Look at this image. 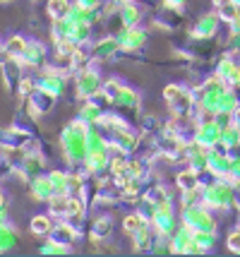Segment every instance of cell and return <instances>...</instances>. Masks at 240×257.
Returning a JSON list of instances; mask_svg holds the SVG:
<instances>
[{"instance_id":"6da1fadb","label":"cell","mask_w":240,"mask_h":257,"mask_svg":"<svg viewBox=\"0 0 240 257\" xmlns=\"http://www.w3.org/2000/svg\"><path fill=\"white\" fill-rule=\"evenodd\" d=\"M101 77L94 72V70H84L80 77H77V91H80V96L84 99H94V96H99L101 94Z\"/></svg>"},{"instance_id":"7a4b0ae2","label":"cell","mask_w":240,"mask_h":257,"mask_svg":"<svg viewBox=\"0 0 240 257\" xmlns=\"http://www.w3.org/2000/svg\"><path fill=\"white\" fill-rule=\"evenodd\" d=\"M53 103H56V96L53 94H48V91L39 89L36 87V91L29 96V103H27V108H29V113L32 115H44V113H48L51 108H53Z\"/></svg>"},{"instance_id":"3957f363","label":"cell","mask_w":240,"mask_h":257,"mask_svg":"<svg viewBox=\"0 0 240 257\" xmlns=\"http://www.w3.org/2000/svg\"><path fill=\"white\" fill-rule=\"evenodd\" d=\"M118 41L123 51H137L139 46L147 44V32L139 27H125L123 34H118Z\"/></svg>"},{"instance_id":"277c9868","label":"cell","mask_w":240,"mask_h":257,"mask_svg":"<svg viewBox=\"0 0 240 257\" xmlns=\"http://www.w3.org/2000/svg\"><path fill=\"white\" fill-rule=\"evenodd\" d=\"M218 20L216 15H202L197 24H194L192 29V36L194 39H199V41H204V39H214L216 36V29H218Z\"/></svg>"},{"instance_id":"5b68a950","label":"cell","mask_w":240,"mask_h":257,"mask_svg":"<svg viewBox=\"0 0 240 257\" xmlns=\"http://www.w3.org/2000/svg\"><path fill=\"white\" fill-rule=\"evenodd\" d=\"M77 238V228L70 224V221H60L58 226H53V231L48 233V240H53L58 245H65L70 247L72 245V240Z\"/></svg>"},{"instance_id":"8992f818","label":"cell","mask_w":240,"mask_h":257,"mask_svg":"<svg viewBox=\"0 0 240 257\" xmlns=\"http://www.w3.org/2000/svg\"><path fill=\"white\" fill-rule=\"evenodd\" d=\"M202 183V173H197L194 168H185L180 171L178 176H175V185H178V190L185 192V190H192Z\"/></svg>"},{"instance_id":"52a82bcc","label":"cell","mask_w":240,"mask_h":257,"mask_svg":"<svg viewBox=\"0 0 240 257\" xmlns=\"http://www.w3.org/2000/svg\"><path fill=\"white\" fill-rule=\"evenodd\" d=\"M44 56H46V48L39 44V41H29V46H27V51H24V56L17 60L20 65H39L41 60H44Z\"/></svg>"},{"instance_id":"ba28073f","label":"cell","mask_w":240,"mask_h":257,"mask_svg":"<svg viewBox=\"0 0 240 257\" xmlns=\"http://www.w3.org/2000/svg\"><path fill=\"white\" fill-rule=\"evenodd\" d=\"M27 46H29V41L24 39V36H20V34H15V36H10L8 41H5V53L12 58V60H20V58L24 56V51H27Z\"/></svg>"},{"instance_id":"9c48e42d","label":"cell","mask_w":240,"mask_h":257,"mask_svg":"<svg viewBox=\"0 0 240 257\" xmlns=\"http://www.w3.org/2000/svg\"><path fill=\"white\" fill-rule=\"evenodd\" d=\"M32 188H34V197L36 200H51L53 195H56V185L51 183V178H44V176H39V178L32 180Z\"/></svg>"},{"instance_id":"30bf717a","label":"cell","mask_w":240,"mask_h":257,"mask_svg":"<svg viewBox=\"0 0 240 257\" xmlns=\"http://www.w3.org/2000/svg\"><path fill=\"white\" fill-rule=\"evenodd\" d=\"M113 231V219L111 216H99L92 226V238L94 240H108Z\"/></svg>"},{"instance_id":"8fae6325","label":"cell","mask_w":240,"mask_h":257,"mask_svg":"<svg viewBox=\"0 0 240 257\" xmlns=\"http://www.w3.org/2000/svg\"><path fill=\"white\" fill-rule=\"evenodd\" d=\"M216 17L221 20V22H226V24L235 22V20L240 17V5L235 3V0H228V3L218 5V8H216Z\"/></svg>"},{"instance_id":"7c38bea8","label":"cell","mask_w":240,"mask_h":257,"mask_svg":"<svg viewBox=\"0 0 240 257\" xmlns=\"http://www.w3.org/2000/svg\"><path fill=\"white\" fill-rule=\"evenodd\" d=\"M115 51H120V41L115 36H108V39H101L99 44L92 48L94 56H101V58H111Z\"/></svg>"},{"instance_id":"4fadbf2b","label":"cell","mask_w":240,"mask_h":257,"mask_svg":"<svg viewBox=\"0 0 240 257\" xmlns=\"http://www.w3.org/2000/svg\"><path fill=\"white\" fill-rule=\"evenodd\" d=\"M147 224H149V219L144 216V214H142V212H132V214H127L125 219H123V231L132 235L135 231H139L142 226H147Z\"/></svg>"},{"instance_id":"5bb4252c","label":"cell","mask_w":240,"mask_h":257,"mask_svg":"<svg viewBox=\"0 0 240 257\" xmlns=\"http://www.w3.org/2000/svg\"><path fill=\"white\" fill-rule=\"evenodd\" d=\"M72 10V3L70 0H48V15L53 20H65Z\"/></svg>"},{"instance_id":"9a60e30c","label":"cell","mask_w":240,"mask_h":257,"mask_svg":"<svg viewBox=\"0 0 240 257\" xmlns=\"http://www.w3.org/2000/svg\"><path fill=\"white\" fill-rule=\"evenodd\" d=\"M120 17H123V24H125V27H137L142 12H139V8L135 3H125V5L120 8Z\"/></svg>"},{"instance_id":"2e32d148","label":"cell","mask_w":240,"mask_h":257,"mask_svg":"<svg viewBox=\"0 0 240 257\" xmlns=\"http://www.w3.org/2000/svg\"><path fill=\"white\" fill-rule=\"evenodd\" d=\"M68 197L70 195H65V192H56L48 200V209H51L53 216H65V212H68Z\"/></svg>"},{"instance_id":"e0dca14e","label":"cell","mask_w":240,"mask_h":257,"mask_svg":"<svg viewBox=\"0 0 240 257\" xmlns=\"http://www.w3.org/2000/svg\"><path fill=\"white\" fill-rule=\"evenodd\" d=\"M118 106H123V108H137L139 106V96L135 89H130V87H123L120 94H118V99H115Z\"/></svg>"},{"instance_id":"ac0fdd59","label":"cell","mask_w":240,"mask_h":257,"mask_svg":"<svg viewBox=\"0 0 240 257\" xmlns=\"http://www.w3.org/2000/svg\"><path fill=\"white\" fill-rule=\"evenodd\" d=\"M29 228H32L36 235H48L51 231H53V221H51V216L36 214L34 219H32V224H29Z\"/></svg>"},{"instance_id":"d6986e66","label":"cell","mask_w":240,"mask_h":257,"mask_svg":"<svg viewBox=\"0 0 240 257\" xmlns=\"http://www.w3.org/2000/svg\"><path fill=\"white\" fill-rule=\"evenodd\" d=\"M123 89V84H120V79H106L101 84V94L99 96H106L108 101H115L118 99V94Z\"/></svg>"},{"instance_id":"ffe728a7","label":"cell","mask_w":240,"mask_h":257,"mask_svg":"<svg viewBox=\"0 0 240 257\" xmlns=\"http://www.w3.org/2000/svg\"><path fill=\"white\" fill-rule=\"evenodd\" d=\"M17 243V233L12 231L10 226L0 224V252H5V250H10L12 245Z\"/></svg>"},{"instance_id":"44dd1931","label":"cell","mask_w":240,"mask_h":257,"mask_svg":"<svg viewBox=\"0 0 240 257\" xmlns=\"http://www.w3.org/2000/svg\"><path fill=\"white\" fill-rule=\"evenodd\" d=\"M36 87H39V84H36L32 77H22V79H20V87H17V89H20V94H22V96H27V99H29V96L36 91Z\"/></svg>"},{"instance_id":"7402d4cb","label":"cell","mask_w":240,"mask_h":257,"mask_svg":"<svg viewBox=\"0 0 240 257\" xmlns=\"http://www.w3.org/2000/svg\"><path fill=\"white\" fill-rule=\"evenodd\" d=\"M226 245H228L230 252H238V255H240V228H235V231H233V233L228 235Z\"/></svg>"},{"instance_id":"603a6c76","label":"cell","mask_w":240,"mask_h":257,"mask_svg":"<svg viewBox=\"0 0 240 257\" xmlns=\"http://www.w3.org/2000/svg\"><path fill=\"white\" fill-rule=\"evenodd\" d=\"M180 91H183V87H178V84H168V87L163 89V99H166L168 103H171V101L175 99V96H178Z\"/></svg>"},{"instance_id":"cb8c5ba5","label":"cell","mask_w":240,"mask_h":257,"mask_svg":"<svg viewBox=\"0 0 240 257\" xmlns=\"http://www.w3.org/2000/svg\"><path fill=\"white\" fill-rule=\"evenodd\" d=\"M10 173H12V161L5 154H0V178H5Z\"/></svg>"},{"instance_id":"d4e9b609","label":"cell","mask_w":240,"mask_h":257,"mask_svg":"<svg viewBox=\"0 0 240 257\" xmlns=\"http://www.w3.org/2000/svg\"><path fill=\"white\" fill-rule=\"evenodd\" d=\"M99 5H101V0H77V8L82 10H99Z\"/></svg>"},{"instance_id":"484cf974","label":"cell","mask_w":240,"mask_h":257,"mask_svg":"<svg viewBox=\"0 0 240 257\" xmlns=\"http://www.w3.org/2000/svg\"><path fill=\"white\" fill-rule=\"evenodd\" d=\"M183 0H166V8H180Z\"/></svg>"},{"instance_id":"4316f807","label":"cell","mask_w":240,"mask_h":257,"mask_svg":"<svg viewBox=\"0 0 240 257\" xmlns=\"http://www.w3.org/2000/svg\"><path fill=\"white\" fill-rule=\"evenodd\" d=\"M0 207H5V195L0 192Z\"/></svg>"},{"instance_id":"83f0119b","label":"cell","mask_w":240,"mask_h":257,"mask_svg":"<svg viewBox=\"0 0 240 257\" xmlns=\"http://www.w3.org/2000/svg\"><path fill=\"white\" fill-rule=\"evenodd\" d=\"M118 3H120V5H125V3H132V0H118Z\"/></svg>"}]
</instances>
